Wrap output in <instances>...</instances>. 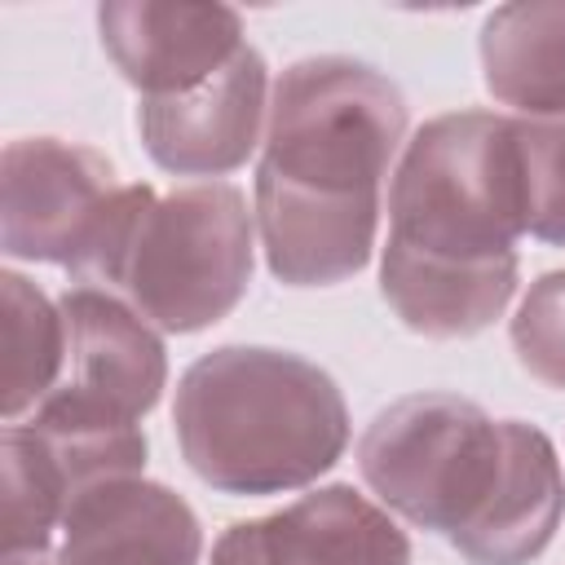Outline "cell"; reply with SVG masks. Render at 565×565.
Listing matches in <instances>:
<instances>
[{
    "mask_svg": "<svg viewBox=\"0 0 565 565\" xmlns=\"http://www.w3.org/2000/svg\"><path fill=\"white\" fill-rule=\"evenodd\" d=\"M406 124L402 88L371 62L322 53L274 79L256 163V230L278 282L331 287L366 269Z\"/></svg>",
    "mask_w": 565,
    "mask_h": 565,
    "instance_id": "1",
    "label": "cell"
},
{
    "mask_svg": "<svg viewBox=\"0 0 565 565\" xmlns=\"http://www.w3.org/2000/svg\"><path fill=\"white\" fill-rule=\"evenodd\" d=\"M521 234L516 124L494 110L437 115L402 146L388 181L380 291L415 335H477L516 296Z\"/></svg>",
    "mask_w": 565,
    "mask_h": 565,
    "instance_id": "2",
    "label": "cell"
},
{
    "mask_svg": "<svg viewBox=\"0 0 565 565\" xmlns=\"http://www.w3.org/2000/svg\"><path fill=\"white\" fill-rule=\"evenodd\" d=\"M172 433L203 486L287 494L335 468L349 446V406L335 380L300 353L221 344L185 366Z\"/></svg>",
    "mask_w": 565,
    "mask_h": 565,
    "instance_id": "3",
    "label": "cell"
},
{
    "mask_svg": "<svg viewBox=\"0 0 565 565\" xmlns=\"http://www.w3.org/2000/svg\"><path fill=\"white\" fill-rule=\"evenodd\" d=\"M66 269L75 287L119 296L154 331H203L252 282L247 194L230 181H199L172 194H154L146 181L119 185Z\"/></svg>",
    "mask_w": 565,
    "mask_h": 565,
    "instance_id": "4",
    "label": "cell"
},
{
    "mask_svg": "<svg viewBox=\"0 0 565 565\" xmlns=\"http://www.w3.org/2000/svg\"><path fill=\"white\" fill-rule=\"evenodd\" d=\"M146 433L128 411L57 384L26 419L4 424V556H44L71 508L97 486L141 477Z\"/></svg>",
    "mask_w": 565,
    "mask_h": 565,
    "instance_id": "5",
    "label": "cell"
},
{
    "mask_svg": "<svg viewBox=\"0 0 565 565\" xmlns=\"http://www.w3.org/2000/svg\"><path fill=\"white\" fill-rule=\"evenodd\" d=\"M503 468V419L459 393H411L384 406L362 441L358 472L406 525L455 539Z\"/></svg>",
    "mask_w": 565,
    "mask_h": 565,
    "instance_id": "6",
    "label": "cell"
},
{
    "mask_svg": "<svg viewBox=\"0 0 565 565\" xmlns=\"http://www.w3.org/2000/svg\"><path fill=\"white\" fill-rule=\"evenodd\" d=\"M119 185L115 163L93 146L62 137L9 141L0 163V247L13 260L71 265Z\"/></svg>",
    "mask_w": 565,
    "mask_h": 565,
    "instance_id": "7",
    "label": "cell"
},
{
    "mask_svg": "<svg viewBox=\"0 0 565 565\" xmlns=\"http://www.w3.org/2000/svg\"><path fill=\"white\" fill-rule=\"evenodd\" d=\"M269 71L260 49L243 44L207 84L172 97L137 102V132L146 154L177 177H225L265 141Z\"/></svg>",
    "mask_w": 565,
    "mask_h": 565,
    "instance_id": "8",
    "label": "cell"
},
{
    "mask_svg": "<svg viewBox=\"0 0 565 565\" xmlns=\"http://www.w3.org/2000/svg\"><path fill=\"white\" fill-rule=\"evenodd\" d=\"M212 565H411V539L353 486H322L269 516L225 525Z\"/></svg>",
    "mask_w": 565,
    "mask_h": 565,
    "instance_id": "9",
    "label": "cell"
},
{
    "mask_svg": "<svg viewBox=\"0 0 565 565\" xmlns=\"http://www.w3.org/2000/svg\"><path fill=\"white\" fill-rule=\"evenodd\" d=\"M102 49L141 97H172L207 84L247 44L230 4L106 0L97 9Z\"/></svg>",
    "mask_w": 565,
    "mask_h": 565,
    "instance_id": "10",
    "label": "cell"
},
{
    "mask_svg": "<svg viewBox=\"0 0 565 565\" xmlns=\"http://www.w3.org/2000/svg\"><path fill=\"white\" fill-rule=\"evenodd\" d=\"M203 525L159 481H110L84 494L57 543V565H199Z\"/></svg>",
    "mask_w": 565,
    "mask_h": 565,
    "instance_id": "11",
    "label": "cell"
},
{
    "mask_svg": "<svg viewBox=\"0 0 565 565\" xmlns=\"http://www.w3.org/2000/svg\"><path fill=\"white\" fill-rule=\"evenodd\" d=\"M565 516V472L543 428L503 419V468L477 516L450 539L468 565H530Z\"/></svg>",
    "mask_w": 565,
    "mask_h": 565,
    "instance_id": "12",
    "label": "cell"
},
{
    "mask_svg": "<svg viewBox=\"0 0 565 565\" xmlns=\"http://www.w3.org/2000/svg\"><path fill=\"white\" fill-rule=\"evenodd\" d=\"M66 318V380L132 419H146L159 406L168 384V353L159 331L128 309L119 296L97 287H66L62 291Z\"/></svg>",
    "mask_w": 565,
    "mask_h": 565,
    "instance_id": "13",
    "label": "cell"
},
{
    "mask_svg": "<svg viewBox=\"0 0 565 565\" xmlns=\"http://www.w3.org/2000/svg\"><path fill=\"white\" fill-rule=\"evenodd\" d=\"M481 79L525 119H565V0L499 4L481 22Z\"/></svg>",
    "mask_w": 565,
    "mask_h": 565,
    "instance_id": "14",
    "label": "cell"
},
{
    "mask_svg": "<svg viewBox=\"0 0 565 565\" xmlns=\"http://www.w3.org/2000/svg\"><path fill=\"white\" fill-rule=\"evenodd\" d=\"M4 305V424L31 415L66 380V318L31 278L0 274Z\"/></svg>",
    "mask_w": 565,
    "mask_h": 565,
    "instance_id": "15",
    "label": "cell"
},
{
    "mask_svg": "<svg viewBox=\"0 0 565 565\" xmlns=\"http://www.w3.org/2000/svg\"><path fill=\"white\" fill-rule=\"evenodd\" d=\"M521 154L525 234L565 247V119H512Z\"/></svg>",
    "mask_w": 565,
    "mask_h": 565,
    "instance_id": "16",
    "label": "cell"
},
{
    "mask_svg": "<svg viewBox=\"0 0 565 565\" xmlns=\"http://www.w3.org/2000/svg\"><path fill=\"white\" fill-rule=\"evenodd\" d=\"M512 353L547 388H565V269L530 282L512 313Z\"/></svg>",
    "mask_w": 565,
    "mask_h": 565,
    "instance_id": "17",
    "label": "cell"
},
{
    "mask_svg": "<svg viewBox=\"0 0 565 565\" xmlns=\"http://www.w3.org/2000/svg\"><path fill=\"white\" fill-rule=\"evenodd\" d=\"M4 565H49L44 556H4Z\"/></svg>",
    "mask_w": 565,
    "mask_h": 565,
    "instance_id": "18",
    "label": "cell"
}]
</instances>
